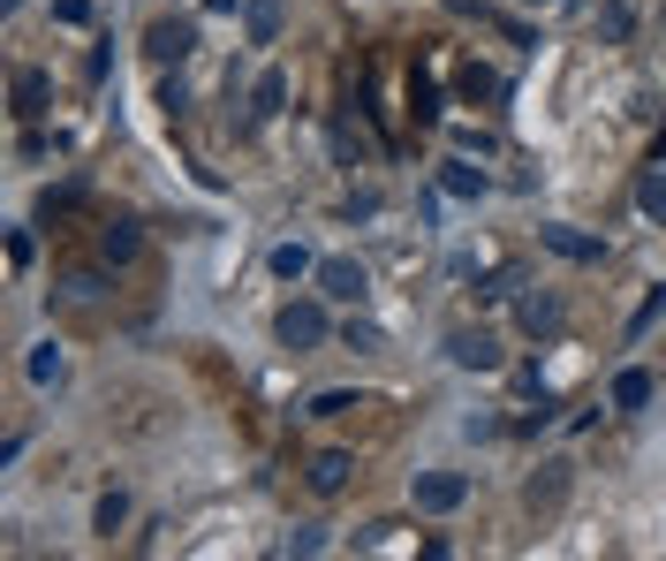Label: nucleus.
<instances>
[{"label":"nucleus","mask_w":666,"mask_h":561,"mask_svg":"<svg viewBox=\"0 0 666 561\" xmlns=\"http://www.w3.org/2000/svg\"><path fill=\"white\" fill-rule=\"evenodd\" d=\"M53 23H69V31H83V23H91V0H53Z\"/></svg>","instance_id":"26"},{"label":"nucleus","mask_w":666,"mask_h":561,"mask_svg":"<svg viewBox=\"0 0 666 561\" xmlns=\"http://www.w3.org/2000/svg\"><path fill=\"white\" fill-rule=\"evenodd\" d=\"M568 471H576V463H538V478H531V509H561Z\"/></svg>","instance_id":"12"},{"label":"nucleus","mask_w":666,"mask_h":561,"mask_svg":"<svg viewBox=\"0 0 666 561\" xmlns=\"http://www.w3.org/2000/svg\"><path fill=\"white\" fill-rule=\"evenodd\" d=\"M531 8H561V0H531Z\"/></svg>","instance_id":"31"},{"label":"nucleus","mask_w":666,"mask_h":561,"mask_svg":"<svg viewBox=\"0 0 666 561\" xmlns=\"http://www.w3.org/2000/svg\"><path fill=\"white\" fill-rule=\"evenodd\" d=\"M281 107H289V77H281V69H265V77L250 84V122H273Z\"/></svg>","instance_id":"9"},{"label":"nucleus","mask_w":666,"mask_h":561,"mask_svg":"<svg viewBox=\"0 0 666 561\" xmlns=\"http://www.w3.org/2000/svg\"><path fill=\"white\" fill-rule=\"evenodd\" d=\"M137 243H144L137 220H107V228H99V259H107V266H129V259H137Z\"/></svg>","instance_id":"10"},{"label":"nucleus","mask_w":666,"mask_h":561,"mask_svg":"<svg viewBox=\"0 0 666 561\" xmlns=\"http://www.w3.org/2000/svg\"><path fill=\"white\" fill-rule=\"evenodd\" d=\"M636 206H644L652 220H666V174H659V160H652V174H644V182H636Z\"/></svg>","instance_id":"21"},{"label":"nucleus","mask_w":666,"mask_h":561,"mask_svg":"<svg viewBox=\"0 0 666 561\" xmlns=\"http://www.w3.org/2000/svg\"><path fill=\"white\" fill-rule=\"evenodd\" d=\"M515 327H523L531 342H545V334H561V327H568V303L553 297V289H531V297L515 303Z\"/></svg>","instance_id":"4"},{"label":"nucleus","mask_w":666,"mask_h":561,"mask_svg":"<svg viewBox=\"0 0 666 561\" xmlns=\"http://www.w3.org/2000/svg\"><path fill=\"white\" fill-rule=\"evenodd\" d=\"M644 402H652V372H644V364L614 372V410H644Z\"/></svg>","instance_id":"15"},{"label":"nucleus","mask_w":666,"mask_h":561,"mask_svg":"<svg viewBox=\"0 0 666 561\" xmlns=\"http://www.w3.org/2000/svg\"><path fill=\"white\" fill-rule=\"evenodd\" d=\"M31 380H39V388H61V380H69V357H61L53 342H39L31 349Z\"/></svg>","instance_id":"17"},{"label":"nucleus","mask_w":666,"mask_h":561,"mask_svg":"<svg viewBox=\"0 0 666 561\" xmlns=\"http://www.w3.org/2000/svg\"><path fill=\"white\" fill-rule=\"evenodd\" d=\"M659 319H666V289H652V297L636 303V319H628V342H644V334H652Z\"/></svg>","instance_id":"20"},{"label":"nucleus","mask_w":666,"mask_h":561,"mask_svg":"<svg viewBox=\"0 0 666 561\" xmlns=\"http://www.w3.org/2000/svg\"><path fill=\"white\" fill-rule=\"evenodd\" d=\"M341 342H349V349H386V334H379L372 319H349V327H341Z\"/></svg>","instance_id":"24"},{"label":"nucleus","mask_w":666,"mask_h":561,"mask_svg":"<svg viewBox=\"0 0 666 561\" xmlns=\"http://www.w3.org/2000/svg\"><path fill=\"white\" fill-rule=\"evenodd\" d=\"M273 273H281V281H303V273H319V259H311L303 243H281V251H273Z\"/></svg>","instance_id":"19"},{"label":"nucleus","mask_w":666,"mask_h":561,"mask_svg":"<svg viewBox=\"0 0 666 561\" xmlns=\"http://www.w3.org/2000/svg\"><path fill=\"white\" fill-rule=\"evenodd\" d=\"M319 547H326V531H319V523H303V531L289 539V554H319Z\"/></svg>","instance_id":"27"},{"label":"nucleus","mask_w":666,"mask_h":561,"mask_svg":"<svg viewBox=\"0 0 666 561\" xmlns=\"http://www.w3.org/2000/svg\"><path fill=\"white\" fill-rule=\"evenodd\" d=\"M281 23H289V0H250V8H243L250 46H273V39H281Z\"/></svg>","instance_id":"8"},{"label":"nucleus","mask_w":666,"mask_h":561,"mask_svg":"<svg viewBox=\"0 0 666 561\" xmlns=\"http://www.w3.org/2000/svg\"><path fill=\"white\" fill-rule=\"evenodd\" d=\"M598 31H606V39H628V31H636V16L614 0V8H598Z\"/></svg>","instance_id":"25"},{"label":"nucleus","mask_w":666,"mask_h":561,"mask_svg":"<svg viewBox=\"0 0 666 561\" xmlns=\"http://www.w3.org/2000/svg\"><path fill=\"white\" fill-rule=\"evenodd\" d=\"M538 243L553 251V259H568V266H598V259H606V243H598V236H583V228H568V220L538 228Z\"/></svg>","instance_id":"5"},{"label":"nucleus","mask_w":666,"mask_h":561,"mask_svg":"<svg viewBox=\"0 0 666 561\" xmlns=\"http://www.w3.org/2000/svg\"><path fill=\"white\" fill-rule=\"evenodd\" d=\"M122 523H129V493H107V501L91 509V531H99V539H114Z\"/></svg>","instance_id":"18"},{"label":"nucleus","mask_w":666,"mask_h":561,"mask_svg":"<svg viewBox=\"0 0 666 561\" xmlns=\"http://www.w3.org/2000/svg\"><path fill=\"white\" fill-rule=\"evenodd\" d=\"M440 190H447V198H485L493 182H485V168H470V160H447V168H440Z\"/></svg>","instance_id":"13"},{"label":"nucleus","mask_w":666,"mask_h":561,"mask_svg":"<svg viewBox=\"0 0 666 561\" xmlns=\"http://www.w3.org/2000/svg\"><path fill=\"white\" fill-rule=\"evenodd\" d=\"M455 84H462V99H500V77H493V69H462Z\"/></svg>","instance_id":"22"},{"label":"nucleus","mask_w":666,"mask_h":561,"mask_svg":"<svg viewBox=\"0 0 666 561\" xmlns=\"http://www.w3.org/2000/svg\"><path fill=\"white\" fill-rule=\"evenodd\" d=\"M190 46H198V23H190V16H160V23L144 31V53H152V61H182Z\"/></svg>","instance_id":"7"},{"label":"nucleus","mask_w":666,"mask_h":561,"mask_svg":"<svg viewBox=\"0 0 666 561\" xmlns=\"http://www.w3.org/2000/svg\"><path fill=\"white\" fill-rule=\"evenodd\" d=\"M507 297H523V266H500V273L477 281V303H507Z\"/></svg>","instance_id":"16"},{"label":"nucleus","mask_w":666,"mask_h":561,"mask_svg":"<svg viewBox=\"0 0 666 561\" xmlns=\"http://www.w3.org/2000/svg\"><path fill=\"white\" fill-rule=\"evenodd\" d=\"M311 281H319V297H333V303H364L372 297V273H364L356 259H319Z\"/></svg>","instance_id":"2"},{"label":"nucleus","mask_w":666,"mask_h":561,"mask_svg":"<svg viewBox=\"0 0 666 561\" xmlns=\"http://www.w3.org/2000/svg\"><path fill=\"white\" fill-rule=\"evenodd\" d=\"M273 334H281V349H295V357H303V349H319L333 334V319H326V303H289Z\"/></svg>","instance_id":"1"},{"label":"nucleus","mask_w":666,"mask_h":561,"mask_svg":"<svg viewBox=\"0 0 666 561\" xmlns=\"http://www.w3.org/2000/svg\"><path fill=\"white\" fill-rule=\"evenodd\" d=\"M31 251H39V243H31V228H16V236H8V266H31Z\"/></svg>","instance_id":"29"},{"label":"nucleus","mask_w":666,"mask_h":561,"mask_svg":"<svg viewBox=\"0 0 666 561\" xmlns=\"http://www.w3.org/2000/svg\"><path fill=\"white\" fill-rule=\"evenodd\" d=\"M349 410H356V394H341V388L311 394V418H349Z\"/></svg>","instance_id":"23"},{"label":"nucleus","mask_w":666,"mask_h":561,"mask_svg":"<svg viewBox=\"0 0 666 561\" xmlns=\"http://www.w3.org/2000/svg\"><path fill=\"white\" fill-rule=\"evenodd\" d=\"M333 152H341V160H356V152H364V137L349 130V122H333Z\"/></svg>","instance_id":"28"},{"label":"nucleus","mask_w":666,"mask_h":561,"mask_svg":"<svg viewBox=\"0 0 666 561\" xmlns=\"http://www.w3.org/2000/svg\"><path fill=\"white\" fill-rule=\"evenodd\" d=\"M462 501H470V471H424L416 478V509H424V517H447Z\"/></svg>","instance_id":"3"},{"label":"nucleus","mask_w":666,"mask_h":561,"mask_svg":"<svg viewBox=\"0 0 666 561\" xmlns=\"http://www.w3.org/2000/svg\"><path fill=\"white\" fill-rule=\"evenodd\" d=\"M205 8H220V16H228V8H235V0H205Z\"/></svg>","instance_id":"30"},{"label":"nucleus","mask_w":666,"mask_h":561,"mask_svg":"<svg viewBox=\"0 0 666 561\" xmlns=\"http://www.w3.org/2000/svg\"><path fill=\"white\" fill-rule=\"evenodd\" d=\"M46 69H16V77H8V99H16V114H46Z\"/></svg>","instance_id":"11"},{"label":"nucleus","mask_w":666,"mask_h":561,"mask_svg":"<svg viewBox=\"0 0 666 561\" xmlns=\"http://www.w3.org/2000/svg\"><path fill=\"white\" fill-rule=\"evenodd\" d=\"M447 357H455L462 372H500V342L485 327H455V334H447Z\"/></svg>","instance_id":"6"},{"label":"nucleus","mask_w":666,"mask_h":561,"mask_svg":"<svg viewBox=\"0 0 666 561\" xmlns=\"http://www.w3.org/2000/svg\"><path fill=\"white\" fill-rule=\"evenodd\" d=\"M349 471H356V455H341V448L311 455V485H319V493H341V485H349Z\"/></svg>","instance_id":"14"}]
</instances>
